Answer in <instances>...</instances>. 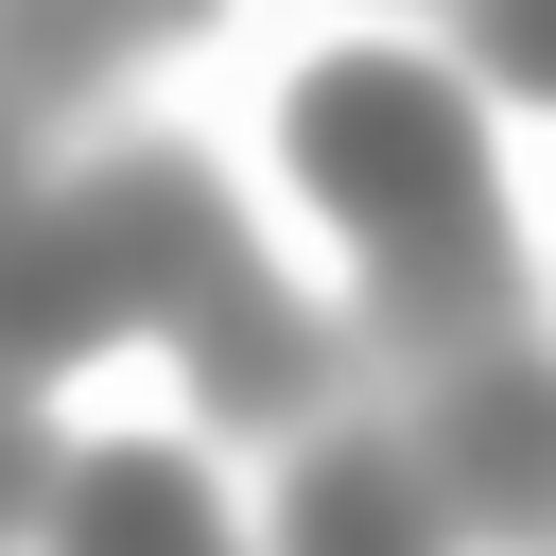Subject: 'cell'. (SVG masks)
<instances>
[{
	"label": "cell",
	"instance_id": "2",
	"mask_svg": "<svg viewBox=\"0 0 556 556\" xmlns=\"http://www.w3.org/2000/svg\"><path fill=\"white\" fill-rule=\"evenodd\" d=\"M278 556H434V486L400 452H313L278 504Z\"/></svg>",
	"mask_w": 556,
	"mask_h": 556
},
{
	"label": "cell",
	"instance_id": "6",
	"mask_svg": "<svg viewBox=\"0 0 556 556\" xmlns=\"http://www.w3.org/2000/svg\"><path fill=\"white\" fill-rule=\"evenodd\" d=\"M295 382H313V330H295V313L208 295V400H295Z\"/></svg>",
	"mask_w": 556,
	"mask_h": 556
},
{
	"label": "cell",
	"instance_id": "1",
	"mask_svg": "<svg viewBox=\"0 0 556 556\" xmlns=\"http://www.w3.org/2000/svg\"><path fill=\"white\" fill-rule=\"evenodd\" d=\"M295 174L365 226V243H417V226H469L486 208V139L469 104L417 70V52H348L295 87Z\"/></svg>",
	"mask_w": 556,
	"mask_h": 556
},
{
	"label": "cell",
	"instance_id": "4",
	"mask_svg": "<svg viewBox=\"0 0 556 556\" xmlns=\"http://www.w3.org/2000/svg\"><path fill=\"white\" fill-rule=\"evenodd\" d=\"M70 556H208V486L174 452H104L70 486Z\"/></svg>",
	"mask_w": 556,
	"mask_h": 556
},
{
	"label": "cell",
	"instance_id": "3",
	"mask_svg": "<svg viewBox=\"0 0 556 556\" xmlns=\"http://www.w3.org/2000/svg\"><path fill=\"white\" fill-rule=\"evenodd\" d=\"M87 330H104L87 208H0V365H35V348H87Z\"/></svg>",
	"mask_w": 556,
	"mask_h": 556
},
{
	"label": "cell",
	"instance_id": "5",
	"mask_svg": "<svg viewBox=\"0 0 556 556\" xmlns=\"http://www.w3.org/2000/svg\"><path fill=\"white\" fill-rule=\"evenodd\" d=\"M452 469L486 486V521H521V504H539V400H521V382H469V400H452Z\"/></svg>",
	"mask_w": 556,
	"mask_h": 556
},
{
	"label": "cell",
	"instance_id": "7",
	"mask_svg": "<svg viewBox=\"0 0 556 556\" xmlns=\"http://www.w3.org/2000/svg\"><path fill=\"white\" fill-rule=\"evenodd\" d=\"M17 504H35V434L0 417V521H17Z\"/></svg>",
	"mask_w": 556,
	"mask_h": 556
}]
</instances>
